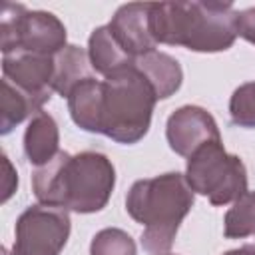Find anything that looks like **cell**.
I'll list each match as a JSON object with an SVG mask.
<instances>
[{
    "mask_svg": "<svg viewBox=\"0 0 255 255\" xmlns=\"http://www.w3.org/2000/svg\"><path fill=\"white\" fill-rule=\"evenodd\" d=\"M116 187L112 159L94 149L60 151L52 161L32 171V191L42 205L74 213L102 211Z\"/></svg>",
    "mask_w": 255,
    "mask_h": 255,
    "instance_id": "cell-1",
    "label": "cell"
},
{
    "mask_svg": "<svg viewBox=\"0 0 255 255\" xmlns=\"http://www.w3.org/2000/svg\"><path fill=\"white\" fill-rule=\"evenodd\" d=\"M237 20L239 12L231 2H157L149 10V32L155 44L213 54L235 44Z\"/></svg>",
    "mask_w": 255,
    "mask_h": 255,
    "instance_id": "cell-2",
    "label": "cell"
},
{
    "mask_svg": "<svg viewBox=\"0 0 255 255\" xmlns=\"http://www.w3.org/2000/svg\"><path fill=\"white\" fill-rule=\"evenodd\" d=\"M193 201V191L179 171H167L131 183L126 195V211L135 223L143 225L139 241L149 255L169 253Z\"/></svg>",
    "mask_w": 255,
    "mask_h": 255,
    "instance_id": "cell-3",
    "label": "cell"
},
{
    "mask_svg": "<svg viewBox=\"0 0 255 255\" xmlns=\"http://www.w3.org/2000/svg\"><path fill=\"white\" fill-rule=\"evenodd\" d=\"M157 96L135 64L124 72L100 80L94 133L116 143H137L151 126Z\"/></svg>",
    "mask_w": 255,
    "mask_h": 255,
    "instance_id": "cell-4",
    "label": "cell"
},
{
    "mask_svg": "<svg viewBox=\"0 0 255 255\" xmlns=\"http://www.w3.org/2000/svg\"><path fill=\"white\" fill-rule=\"evenodd\" d=\"M185 181L193 193L223 207L247 193V169L239 155L227 153L221 141H211L187 157Z\"/></svg>",
    "mask_w": 255,
    "mask_h": 255,
    "instance_id": "cell-5",
    "label": "cell"
},
{
    "mask_svg": "<svg viewBox=\"0 0 255 255\" xmlns=\"http://www.w3.org/2000/svg\"><path fill=\"white\" fill-rule=\"evenodd\" d=\"M2 56L40 54L54 56L68 46L66 26L58 16L44 10H28L22 4L6 2L0 18Z\"/></svg>",
    "mask_w": 255,
    "mask_h": 255,
    "instance_id": "cell-6",
    "label": "cell"
},
{
    "mask_svg": "<svg viewBox=\"0 0 255 255\" xmlns=\"http://www.w3.org/2000/svg\"><path fill=\"white\" fill-rule=\"evenodd\" d=\"M72 231L66 209L50 205H30L20 213L14 227L10 255H60Z\"/></svg>",
    "mask_w": 255,
    "mask_h": 255,
    "instance_id": "cell-7",
    "label": "cell"
},
{
    "mask_svg": "<svg viewBox=\"0 0 255 255\" xmlns=\"http://www.w3.org/2000/svg\"><path fill=\"white\" fill-rule=\"evenodd\" d=\"M165 137L171 151L181 157H189L205 143L221 141L217 122L201 106H181L171 112L165 124Z\"/></svg>",
    "mask_w": 255,
    "mask_h": 255,
    "instance_id": "cell-8",
    "label": "cell"
},
{
    "mask_svg": "<svg viewBox=\"0 0 255 255\" xmlns=\"http://www.w3.org/2000/svg\"><path fill=\"white\" fill-rule=\"evenodd\" d=\"M2 78L44 106L54 94V56L6 54L2 56Z\"/></svg>",
    "mask_w": 255,
    "mask_h": 255,
    "instance_id": "cell-9",
    "label": "cell"
},
{
    "mask_svg": "<svg viewBox=\"0 0 255 255\" xmlns=\"http://www.w3.org/2000/svg\"><path fill=\"white\" fill-rule=\"evenodd\" d=\"M149 10L151 4L147 2H129L120 6L108 24L120 48L133 60L157 48L149 32Z\"/></svg>",
    "mask_w": 255,
    "mask_h": 255,
    "instance_id": "cell-10",
    "label": "cell"
},
{
    "mask_svg": "<svg viewBox=\"0 0 255 255\" xmlns=\"http://www.w3.org/2000/svg\"><path fill=\"white\" fill-rule=\"evenodd\" d=\"M60 131L56 120L48 112L30 118L24 131V153L34 167H42L60 153Z\"/></svg>",
    "mask_w": 255,
    "mask_h": 255,
    "instance_id": "cell-11",
    "label": "cell"
},
{
    "mask_svg": "<svg viewBox=\"0 0 255 255\" xmlns=\"http://www.w3.org/2000/svg\"><path fill=\"white\" fill-rule=\"evenodd\" d=\"M135 68L149 82L157 100H167L181 88L183 70H181L179 62L165 52L153 50L149 54L139 56L135 60Z\"/></svg>",
    "mask_w": 255,
    "mask_h": 255,
    "instance_id": "cell-12",
    "label": "cell"
},
{
    "mask_svg": "<svg viewBox=\"0 0 255 255\" xmlns=\"http://www.w3.org/2000/svg\"><path fill=\"white\" fill-rule=\"evenodd\" d=\"M94 78V68L88 58V50L68 44L54 54V82L52 88L62 98H68L76 86Z\"/></svg>",
    "mask_w": 255,
    "mask_h": 255,
    "instance_id": "cell-13",
    "label": "cell"
},
{
    "mask_svg": "<svg viewBox=\"0 0 255 255\" xmlns=\"http://www.w3.org/2000/svg\"><path fill=\"white\" fill-rule=\"evenodd\" d=\"M88 58H90V64H92L94 72H98L104 78H110L118 72H124V70L131 68L135 64V60L120 48V44L116 42V38L112 36L110 28H108V24L98 26L90 34V38H88Z\"/></svg>",
    "mask_w": 255,
    "mask_h": 255,
    "instance_id": "cell-14",
    "label": "cell"
},
{
    "mask_svg": "<svg viewBox=\"0 0 255 255\" xmlns=\"http://www.w3.org/2000/svg\"><path fill=\"white\" fill-rule=\"evenodd\" d=\"M42 112V104L16 88L12 82L2 78V118H0V133H10L18 124L26 118L36 116Z\"/></svg>",
    "mask_w": 255,
    "mask_h": 255,
    "instance_id": "cell-15",
    "label": "cell"
},
{
    "mask_svg": "<svg viewBox=\"0 0 255 255\" xmlns=\"http://www.w3.org/2000/svg\"><path fill=\"white\" fill-rule=\"evenodd\" d=\"M223 235L227 239H243L255 235V191L243 193L223 219Z\"/></svg>",
    "mask_w": 255,
    "mask_h": 255,
    "instance_id": "cell-16",
    "label": "cell"
},
{
    "mask_svg": "<svg viewBox=\"0 0 255 255\" xmlns=\"http://www.w3.org/2000/svg\"><path fill=\"white\" fill-rule=\"evenodd\" d=\"M90 255H135V241L124 229L106 227L94 235Z\"/></svg>",
    "mask_w": 255,
    "mask_h": 255,
    "instance_id": "cell-17",
    "label": "cell"
},
{
    "mask_svg": "<svg viewBox=\"0 0 255 255\" xmlns=\"http://www.w3.org/2000/svg\"><path fill=\"white\" fill-rule=\"evenodd\" d=\"M229 116L235 126L255 129V80L235 88L229 98Z\"/></svg>",
    "mask_w": 255,
    "mask_h": 255,
    "instance_id": "cell-18",
    "label": "cell"
},
{
    "mask_svg": "<svg viewBox=\"0 0 255 255\" xmlns=\"http://www.w3.org/2000/svg\"><path fill=\"white\" fill-rule=\"evenodd\" d=\"M237 28H239V36L255 46V6L239 12Z\"/></svg>",
    "mask_w": 255,
    "mask_h": 255,
    "instance_id": "cell-19",
    "label": "cell"
},
{
    "mask_svg": "<svg viewBox=\"0 0 255 255\" xmlns=\"http://www.w3.org/2000/svg\"><path fill=\"white\" fill-rule=\"evenodd\" d=\"M223 255H255V243L243 245V247H239V249H229V251H225Z\"/></svg>",
    "mask_w": 255,
    "mask_h": 255,
    "instance_id": "cell-20",
    "label": "cell"
},
{
    "mask_svg": "<svg viewBox=\"0 0 255 255\" xmlns=\"http://www.w3.org/2000/svg\"><path fill=\"white\" fill-rule=\"evenodd\" d=\"M165 255H175V253H165Z\"/></svg>",
    "mask_w": 255,
    "mask_h": 255,
    "instance_id": "cell-21",
    "label": "cell"
}]
</instances>
